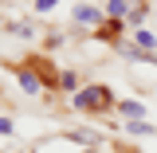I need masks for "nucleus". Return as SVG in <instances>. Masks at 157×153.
I'll return each instance as SVG.
<instances>
[{
  "label": "nucleus",
  "mask_w": 157,
  "mask_h": 153,
  "mask_svg": "<svg viewBox=\"0 0 157 153\" xmlns=\"http://www.w3.org/2000/svg\"><path fill=\"white\" fill-rule=\"evenodd\" d=\"M114 102V94H110V86H82L75 94V106L78 110H86V114H98V110H106Z\"/></svg>",
  "instance_id": "f257e3e1"
},
{
  "label": "nucleus",
  "mask_w": 157,
  "mask_h": 153,
  "mask_svg": "<svg viewBox=\"0 0 157 153\" xmlns=\"http://www.w3.org/2000/svg\"><path fill=\"white\" fill-rule=\"evenodd\" d=\"M75 20H78V24H98L102 16H98L94 8H86V4H82V8H75Z\"/></svg>",
  "instance_id": "f03ea898"
},
{
  "label": "nucleus",
  "mask_w": 157,
  "mask_h": 153,
  "mask_svg": "<svg viewBox=\"0 0 157 153\" xmlns=\"http://www.w3.org/2000/svg\"><path fill=\"white\" fill-rule=\"evenodd\" d=\"M20 86H24V90H32V94H36V90H39V78L32 75V71H20Z\"/></svg>",
  "instance_id": "7ed1b4c3"
},
{
  "label": "nucleus",
  "mask_w": 157,
  "mask_h": 153,
  "mask_svg": "<svg viewBox=\"0 0 157 153\" xmlns=\"http://www.w3.org/2000/svg\"><path fill=\"white\" fill-rule=\"evenodd\" d=\"M134 39H137L134 47H141V51H153V47H157V39H153V36H149V32H137V36H134Z\"/></svg>",
  "instance_id": "20e7f679"
},
{
  "label": "nucleus",
  "mask_w": 157,
  "mask_h": 153,
  "mask_svg": "<svg viewBox=\"0 0 157 153\" xmlns=\"http://www.w3.org/2000/svg\"><path fill=\"white\" fill-rule=\"evenodd\" d=\"M71 137H75V141H86V145H94V141H98V134H94V130H75Z\"/></svg>",
  "instance_id": "39448f33"
},
{
  "label": "nucleus",
  "mask_w": 157,
  "mask_h": 153,
  "mask_svg": "<svg viewBox=\"0 0 157 153\" xmlns=\"http://www.w3.org/2000/svg\"><path fill=\"white\" fill-rule=\"evenodd\" d=\"M122 12H126V0H110L106 4V16H122Z\"/></svg>",
  "instance_id": "423d86ee"
},
{
  "label": "nucleus",
  "mask_w": 157,
  "mask_h": 153,
  "mask_svg": "<svg viewBox=\"0 0 157 153\" xmlns=\"http://www.w3.org/2000/svg\"><path fill=\"white\" fill-rule=\"evenodd\" d=\"M141 110H145L141 102H122V114H130V118H137V114H141Z\"/></svg>",
  "instance_id": "0eeeda50"
},
{
  "label": "nucleus",
  "mask_w": 157,
  "mask_h": 153,
  "mask_svg": "<svg viewBox=\"0 0 157 153\" xmlns=\"http://www.w3.org/2000/svg\"><path fill=\"white\" fill-rule=\"evenodd\" d=\"M51 8H55V0H36V12H39V16H47Z\"/></svg>",
  "instance_id": "6e6552de"
},
{
  "label": "nucleus",
  "mask_w": 157,
  "mask_h": 153,
  "mask_svg": "<svg viewBox=\"0 0 157 153\" xmlns=\"http://www.w3.org/2000/svg\"><path fill=\"white\" fill-rule=\"evenodd\" d=\"M130 134H153V126H145V122H134V126H130Z\"/></svg>",
  "instance_id": "1a4fd4ad"
},
{
  "label": "nucleus",
  "mask_w": 157,
  "mask_h": 153,
  "mask_svg": "<svg viewBox=\"0 0 157 153\" xmlns=\"http://www.w3.org/2000/svg\"><path fill=\"white\" fill-rule=\"evenodd\" d=\"M141 20H145V4H141V8H134V12H130V24H141Z\"/></svg>",
  "instance_id": "9d476101"
},
{
  "label": "nucleus",
  "mask_w": 157,
  "mask_h": 153,
  "mask_svg": "<svg viewBox=\"0 0 157 153\" xmlns=\"http://www.w3.org/2000/svg\"><path fill=\"white\" fill-rule=\"evenodd\" d=\"M12 134V122H8V118H0V137H8Z\"/></svg>",
  "instance_id": "9b49d317"
}]
</instances>
